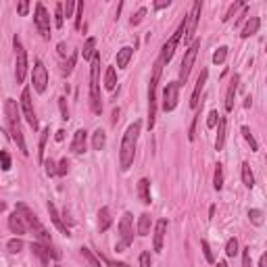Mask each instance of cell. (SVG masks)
<instances>
[{
  "label": "cell",
  "mask_w": 267,
  "mask_h": 267,
  "mask_svg": "<svg viewBox=\"0 0 267 267\" xmlns=\"http://www.w3.org/2000/svg\"><path fill=\"white\" fill-rule=\"evenodd\" d=\"M119 113H121V111H119V109H115V111H113V123H117V119H119Z\"/></svg>",
  "instance_id": "6125c7cd"
},
{
  "label": "cell",
  "mask_w": 267,
  "mask_h": 267,
  "mask_svg": "<svg viewBox=\"0 0 267 267\" xmlns=\"http://www.w3.org/2000/svg\"><path fill=\"white\" fill-rule=\"evenodd\" d=\"M21 109H23V115L27 119V123L33 128V132L38 130V117H36V111H33V104H32V94L30 90H23V94H21Z\"/></svg>",
  "instance_id": "5bb4252c"
},
{
  "label": "cell",
  "mask_w": 267,
  "mask_h": 267,
  "mask_svg": "<svg viewBox=\"0 0 267 267\" xmlns=\"http://www.w3.org/2000/svg\"><path fill=\"white\" fill-rule=\"evenodd\" d=\"M200 247H202V252H205V259L209 263H215V257H213V250H211L209 242L207 240H200Z\"/></svg>",
  "instance_id": "b9f144b4"
},
{
  "label": "cell",
  "mask_w": 267,
  "mask_h": 267,
  "mask_svg": "<svg viewBox=\"0 0 267 267\" xmlns=\"http://www.w3.org/2000/svg\"><path fill=\"white\" fill-rule=\"evenodd\" d=\"M48 134H50V128H44L42 134H40V146H38V161H40V163H44V150H46Z\"/></svg>",
  "instance_id": "f1b7e54d"
},
{
  "label": "cell",
  "mask_w": 267,
  "mask_h": 267,
  "mask_svg": "<svg viewBox=\"0 0 267 267\" xmlns=\"http://www.w3.org/2000/svg\"><path fill=\"white\" fill-rule=\"evenodd\" d=\"M178 100H180V83L178 82H169L163 90V111H173L178 107Z\"/></svg>",
  "instance_id": "4fadbf2b"
},
{
  "label": "cell",
  "mask_w": 267,
  "mask_h": 267,
  "mask_svg": "<svg viewBox=\"0 0 267 267\" xmlns=\"http://www.w3.org/2000/svg\"><path fill=\"white\" fill-rule=\"evenodd\" d=\"M4 115H6V121H9V130H11V138L17 142L19 150L27 154L30 150H27L25 146V140H23V132H21V119H19V107L17 102L13 100V98H6L4 102Z\"/></svg>",
  "instance_id": "7a4b0ae2"
},
{
  "label": "cell",
  "mask_w": 267,
  "mask_h": 267,
  "mask_svg": "<svg viewBox=\"0 0 267 267\" xmlns=\"http://www.w3.org/2000/svg\"><path fill=\"white\" fill-rule=\"evenodd\" d=\"M238 82H240V77L234 75L228 86V92H226V111L232 113L234 111V98H236V92H238Z\"/></svg>",
  "instance_id": "ac0fdd59"
},
{
  "label": "cell",
  "mask_w": 267,
  "mask_h": 267,
  "mask_svg": "<svg viewBox=\"0 0 267 267\" xmlns=\"http://www.w3.org/2000/svg\"><path fill=\"white\" fill-rule=\"evenodd\" d=\"M9 228H11L13 234L23 236L25 232H27V223L23 221V217H21V215L17 213V211H15V213H11V215H9Z\"/></svg>",
  "instance_id": "2e32d148"
},
{
  "label": "cell",
  "mask_w": 267,
  "mask_h": 267,
  "mask_svg": "<svg viewBox=\"0 0 267 267\" xmlns=\"http://www.w3.org/2000/svg\"><path fill=\"white\" fill-rule=\"evenodd\" d=\"M226 59H228V46H219L213 52V63H215V65H223Z\"/></svg>",
  "instance_id": "d6a6232c"
},
{
  "label": "cell",
  "mask_w": 267,
  "mask_h": 267,
  "mask_svg": "<svg viewBox=\"0 0 267 267\" xmlns=\"http://www.w3.org/2000/svg\"><path fill=\"white\" fill-rule=\"evenodd\" d=\"M75 61H77V52H73L71 57H69V61L65 63V67H63V75H69L73 71V67H75Z\"/></svg>",
  "instance_id": "60d3db41"
},
{
  "label": "cell",
  "mask_w": 267,
  "mask_h": 267,
  "mask_svg": "<svg viewBox=\"0 0 267 267\" xmlns=\"http://www.w3.org/2000/svg\"><path fill=\"white\" fill-rule=\"evenodd\" d=\"M226 255L228 257H236L238 255V240L236 238H230L228 244H226Z\"/></svg>",
  "instance_id": "74e56055"
},
{
  "label": "cell",
  "mask_w": 267,
  "mask_h": 267,
  "mask_svg": "<svg viewBox=\"0 0 267 267\" xmlns=\"http://www.w3.org/2000/svg\"><path fill=\"white\" fill-rule=\"evenodd\" d=\"M94 46H96V38H88L86 40V44H83V50H82V54H83V59H90L92 61V57H94Z\"/></svg>",
  "instance_id": "1f68e13d"
},
{
  "label": "cell",
  "mask_w": 267,
  "mask_h": 267,
  "mask_svg": "<svg viewBox=\"0 0 267 267\" xmlns=\"http://www.w3.org/2000/svg\"><path fill=\"white\" fill-rule=\"evenodd\" d=\"M199 48H200V40H194L190 46H188V50L184 54V59H182V69H180V88L186 83L188 80V75H190V69L194 65V61H196V54H199Z\"/></svg>",
  "instance_id": "ba28073f"
},
{
  "label": "cell",
  "mask_w": 267,
  "mask_h": 267,
  "mask_svg": "<svg viewBox=\"0 0 267 267\" xmlns=\"http://www.w3.org/2000/svg\"><path fill=\"white\" fill-rule=\"evenodd\" d=\"M32 250H33V255L40 259L42 265H48V261H50V255H48V244H44V242H33V244H32Z\"/></svg>",
  "instance_id": "44dd1931"
},
{
  "label": "cell",
  "mask_w": 267,
  "mask_h": 267,
  "mask_svg": "<svg viewBox=\"0 0 267 267\" xmlns=\"http://www.w3.org/2000/svg\"><path fill=\"white\" fill-rule=\"evenodd\" d=\"M242 267H252V261H250V247H247L242 250Z\"/></svg>",
  "instance_id": "816d5d0a"
},
{
  "label": "cell",
  "mask_w": 267,
  "mask_h": 267,
  "mask_svg": "<svg viewBox=\"0 0 267 267\" xmlns=\"http://www.w3.org/2000/svg\"><path fill=\"white\" fill-rule=\"evenodd\" d=\"M13 46H15V77H17V83H21L25 80V73H27V52L23 44H21V38L15 36L13 38Z\"/></svg>",
  "instance_id": "9c48e42d"
},
{
  "label": "cell",
  "mask_w": 267,
  "mask_h": 267,
  "mask_svg": "<svg viewBox=\"0 0 267 267\" xmlns=\"http://www.w3.org/2000/svg\"><path fill=\"white\" fill-rule=\"evenodd\" d=\"M144 15H146V9H138V13H136V15H134V17L130 19V23H132V25H138V23H142Z\"/></svg>",
  "instance_id": "f907efd6"
},
{
  "label": "cell",
  "mask_w": 267,
  "mask_h": 267,
  "mask_svg": "<svg viewBox=\"0 0 267 267\" xmlns=\"http://www.w3.org/2000/svg\"><path fill=\"white\" fill-rule=\"evenodd\" d=\"M138 199L142 200L144 205H149L150 202V182L146 178H142L138 182Z\"/></svg>",
  "instance_id": "d4e9b609"
},
{
  "label": "cell",
  "mask_w": 267,
  "mask_h": 267,
  "mask_svg": "<svg viewBox=\"0 0 267 267\" xmlns=\"http://www.w3.org/2000/svg\"><path fill=\"white\" fill-rule=\"evenodd\" d=\"M67 171H69V161H67V157H65V159L59 161V165H57V175H65Z\"/></svg>",
  "instance_id": "7dc6e473"
},
{
  "label": "cell",
  "mask_w": 267,
  "mask_h": 267,
  "mask_svg": "<svg viewBox=\"0 0 267 267\" xmlns=\"http://www.w3.org/2000/svg\"><path fill=\"white\" fill-rule=\"evenodd\" d=\"M265 263H267V257L261 255V259H259V267H265Z\"/></svg>",
  "instance_id": "94428289"
},
{
  "label": "cell",
  "mask_w": 267,
  "mask_h": 267,
  "mask_svg": "<svg viewBox=\"0 0 267 267\" xmlns=\"http://www.w3.org/2000/svg\"><path fill=\"white\" fill-rule=\"evenodd\" d=\"M132 54H134V48H130V46H123L121 50H117V67H119V69H125V67H128Z\"/></svg>",
  "instance_id": "484cf974"
},
{
  "label": "cell",
  "mask_w": 267,
  "mask_h": 267,
  "mask_svg": "<svg viewBox=\"0 0 267 267\" xmlns=\"http://www.w3.org/2000/svg\"><path fill=\"white\" fill-rule=\"evenodd\" d=\"M240 6H244V2H234V4H232L230 9H228V13H226V15L221 17V21H230V17L234 15V13H236V9H240Z\"/></svg>",
  "instance_id": "681fc988"
},
{
  "label": "cell",
  "mask_w": 267,
  "mask_h": 267,
  "mask_svg": "<svg viewBox=\"0 0 267 267\" xmlns=\"http://www.w3.org/2000/svg\"><path fill=\"white\" fill-rule=\"evenodd\" d=\"M115 86H117V73L113 67H107V71H104V88L115 90Z\"/></svg>",
  "instance_id": "83f0119b"
},
{
  "label": "cell",
  "mask_w": 267,
  "mask_h": 267,
  "mask_svg": "<svg viewBox=\"0 0 267 267\" xmlns=\"http://www.w3.org/2000/svg\"><path fill=\"white\" fill-rule=\"evenodd\" d=\"M140 128L142 123L140 121H134L128 130L123 134V140H121V150H119V165L121 169H130V165L134 163V157H136V144H138V136H140Z\"/></svg>",
  "instance_id": "6da1fadb"
},
{
  "label": "cell",
  "mask_w": 267,
  "mask_h": 267,
  "mask_svg": "<svg viewBox=\"0 0 267 267\" xmlns=\"http://www.w3.org/2000/svg\"><path fill=\"white\" fill-rule=\"evenodd\" d=\"M6 249H9V252H19L23 249V242H21L19 238H13V240H9V244H6Z\"/></svg>",
  "instance_id": "7bdbcfd3"
},
{
  "label": "cell",
  "mask_w": 267,
  "mask_h": 267,
  "mask_svg": "<svg viewBox=\"0 0 267 267\" xmlns=\"http://www.w3.org/2000/svg\"><path fill=\"white\" fill-rule=\"evenodd\" d=\"M111 223H113V217H111V211L109 207H102L98 211V230L100 232H107L111 228Z\"/></svg>",
  "instance_id": "603a6c76"
},
{
  "label": "cell",
  "mask_w": 267,
  "mask_h": 267,
  "mask_svg": "<svg viewBox=\"0 0 267 267\" xmlns=\"http://www.w3.org/2000/svg\"><path fill=\"white\" fill-rule=\"evenodd\" d=\"M217 267H228V263L226 261H219V263H217Z\"/></svg>",
  "instance_id": "e7e4bbea"
},
{
  "label": "cell",
  "mask_w": 267,
  "mask_h": 267,
  "mask_svg": "<svg viewBox=\"0 0 267 267\" xmlns=\"http://www.w3.org/2000/svg\"><path fill=\"white\" fill-rule=\"evenodd\" d=\"M226 136H228V119L221 117L219 123H217V140H215V149L221 150L223 144H226Z\"/></svg>",
  "instance_id": "ffe728a7"
},
{
  "label": "cell",
  "mask_w": 267,
  "mask_h": 267,
  "mask_svg": "<svg viewBox=\"0 0 267 267\" xmlns=\"http://www.w3.org/2000/svg\"><path fill=\"white\" fill-rule=\"evenodd\" d=\"M75 2H73V0H67V2L65 4H63V15H65V17H71L73 15V11H75Z\"/></svg>",
  "instance_id": "f6af8a7d"
},
{
  "label": "cell",
  "mask_w": 267,
  "mask_h": 267,
  "mask_svg": "<svg viewBox=\"0 0 267 267\" xmlns=\"http://www.w3.org/2000/svg\"><path fill=\"white\" fill-rule=\"evenodd\" d=\"M27 11H30V2H27V0L19 2V6H17V13H19V15H27Z\"/></svg>",
  "instance_id": "11a10c76"
},
{
  "label": "cell",
  "mask_w": 267,
  "mask_h": 267,
  "mask_svg": "<svg viewBox=\"0 0 267 267\" xmlns=\"http://www.w3.org/2000/svg\"><path fill=\"white\" fill-rule=\"evenodd\" d=\"M77 13H75V30H80L82 25V17H83V2H77Z\"/></svg>",
  "instance_id": "bcb514c9"
},
{
  "label": "cell",
  "mask_w": 267,
  "mask_h": 267,
  "mask_svg": "<svg viewBox=\"0 0 267 267\" xmlns=\"http://www.w3.org/2000/svg\"><path fill=\"white\" fill-rule=\"evenodd\" d=\"M249 217L255 226H263V211L261 209H250L249 211Z\"/></svg>",
  "instance_id": "d590c367"
},
{
  "label": "cell",
  "mask_w": 267,
  "mask_h": 267,
  "mask_svg": "<svg viewBox=\"0 0 267 267\" xmlns=\"http://www.w3.org/2000/svg\"><path fill=\"white\" fill-rule=\"evenodd\" d=\"M165 232H167V219H159L157 226H154V250L161 252L163 250V238H165Z\"/></svg>",
  "instance_id": "e0dca14e"
},
{
  "label": "cell",
  "mask_w": 267,
  "mask_h": 267,
  "mask_svg": "<svg viewBox=\"0 0 267 267\" xmlns=\"http://www.w3.org/2000/svg\"><path fill=\"white\" fill-rule=\"evenodd\" d=\"M86 140H88V134H86V130H77V132L73 134L71 152H75V154H82L83 150H86Z\"/></svg>",
  "instance_id": "d6986e66"
},
{
  "label": "cell",
  "mask_w": 267,
  "mask_h": 267,
  "mask_svg": "<svg viewBox=\"0 0 267 267\" xmlns=\"http://www.w3.org/2000/svg\"><path fill=\"white\" fill-rule=\"evenodd\" d=\"M104 144H107V134H104L102 130H96L94 136H92V146H94V150H102Z\"/></svg>",
  "instance_id": "f546056e"
},
{
  "label": "cell",
  "mask_w": 267,
  "mask_h": 267,
  "mask_svg": "<svg viewBox=\"0 0 267 267\" xmlns=\"http://www.w3.org/2000/svg\"><path fill=\"white\" fill-rule=\"evenodd\" d=\"M82 255L88 259V263L92 265V267H100V261H98V259L94 257V252L90 250V249H82Z\"/></svg>",
  "instance_id": "f35d334b"
},
{
  "label": "cell",
  "mask_w": 267,
  "mask_h": 267,
  "mask_svg": "<svg viewBox=\"0 0 267 267\" xmlns=\"http://www.w3.org/2000/svg\"><path fill=\"white\" fill-rule=\"evenodd\" d=\"M59 54H61V57H65V54H67V50H65V44H63V42L59 44Z\"/></svg>",
  "instance_id": "91938a15"
},
{
  "label": "cell",
  "mask_w": 267,
  "mask_h": 267,
  "mask_svg": "<svg viewBox=\"0 0 267 267\" xmlns=\"http://www.w3.org/2000/svg\"><path fill=\"white\" fill-rule=\"evenodd\" d=\"M242 136H244V140L250 144V150H259V142L255 140V136L250 134V128H247V125H242Z\"/></svg>",
  "instance_id": "e575fe53"
},
{
  "label": "cell",
  "mask_w": 267,
  "mask_h": 267,
  "mask_svg": "<svg viewBox=\"0 0 267 267\" xmlns=\"http://www.w3.org/2000/svg\"><path fill=\"white\" fill-rule=\"evenodd\" d=\"M98 73H100V54L94 52L92 63H90V104L96 115L102 113V96H100V82H98Z\"/></svg>",
  "instance_id": "3957f363"
},
{
  "label": "cell",
  "mask_w": 267,
  "mask_h": 267,
  "mask_svg": "<svg viewBox=\"0 0 267 267\" xmlns=\"http://www.w3.org/2000/svg\"><path fill=\"white\" fill-rule=\"evenodd\" d=\"M259 27H261V19L259 17H250L249 21H247V25L242 27V33L240 36L247 40V38H250V36H255V33L259 32Z\"/></svg>",
  "instance_id": "7402d4cb"
},
{
  "label": "cell",
  "mask_w": 267,
  "mask_h": 267,
  "mask_svg": "<svg viewBox=\"0 0 267 267\" xmlns=\"http://www.w3.org/2000/svg\"><path fill=\"white\" fill-rule=\"evenodd\" d=\"M169 4H171V0H161V2H154V9H165Z\"/></svg>",
  "instance_id": "9f6ffc18"
},
{
  "label": "cell",
  "mask_w": 267,
  "mask_h": 267,
  "mask_svg": "<svg viewBox=\"0 0 267 267\" xmlns=\"http://www.w3.org/2000/svg\"><path fill=\"white\" fill-rule=\"evenodd\" d=\"M200 9H202V2H200V0H196V2L192 4L190 13H188V17H184V19H186L184 42H190V40L194 38V33H196V25H199V17H200Z\"/></svg>",
  "instance_id": "7c38bea8"
},
{
  "label": "cell",
  "mask_w": 267,
  "mask_h": 267,
  "mask_svg": "<svg viewBox=\"0 0 267 267\" xmlns=\"http://www.w3.org/2000/svg\"><path fill=\"white\" fill-rule=\"evenodd\" d=\"M250 104H252V98H250V96H247V100H244V107H247V109H249V107H250Z\"/></svg>",
  "instance_id": "be15d7a7"
},
{
  "label": "cell",
  "mask_w": 267,
  "mask_h": 267,
  "mask_svg": "<svg viewBox=\"0 0 267 267\" xmlns=\"http://www.w3.org/2000/svg\"><path fill=\"white\" fill-rule=\"evenodd\" d=\"M213 186H215V190H221L223 188V167L219 163H217L215 173H213Z\"/></svg>",
  "instance_id": "836d02e7"
},
{
  "label": "cell",
  "mask_w": 267,
  "mask_h": 267,
  "mask_svg": "<svg viewBox=\"0 0 267 267\" xmlns=\"http://www.w3.org/2000/svg\"><path fill=\"white\" fill-rule=\"evenodd\" d=\"M132 242H134V219H132V213L125 211L121 215V221H119V240L115 244V250L123 252Z\"/></svg>",
  "instance_id": "8992f818"
},
{
  "label": "cell",
  "mask_w": 267,
  "mask_h": 267,
  "mask_svg": "<svg viewBox=\"0 0 267 267\" xmlns=\"http://www.w3.org/2000/svg\"><path fill=\"white\" fill-rule=\"evenodd\" d=\"M33 23H36L38 32L42 33V38H44V40L50 38V15H48L46 6L42 4V2L36 4V15H33Z\"/></svg>",
  "instance_id": "30bf717a"
},
{
  "label": "cell",
  "mask_w": 267,
  "mask_h": 267,
  "mask_svg": "<svg viewBox=\"0 0 267 267\" xmlns=\"http://www.w3.org/2000/svg\"><path fill=\"white\" fill-rule=\"evenodd\" d=\"M242 182H244V186H247V188L255 186V175H252L249 163H242Z\"/></svg>",
  "instance_id": "4dcf8cb0"
},
{
  "label": "cell",
  "mask_w": 267,
  "mask_h": 267,
  "mask_svg": "<svg viewBox=\"0 0 267 267\" xmlns=\"http://www.w3.org/2000/svg\"><path fill=\"white\" fill-rule=\"evenodd\" d=\"M138 234L140 236H149L150 234V215L149 213H142L138 219Z\"/></svg>",
  "instance_id": "4316f807"
},
{
  "label": "cell",
  "mask_w": 267,
  "mask_h": 267,
  "mask_svg": "<svg viewBox=\"0 0 267 267\" xmlns=\"http://www.w3.org/2000/svg\"><path fill=\"white\" fill-rule=\"evenodd\" d=\"M54 267H61V265H54Z\"/></svg>",
  "instance_id": "003e7915"
},
{
  "label": "cell",
  "mask_w": 267,
  "mask_h": 267,
  "mask_svg": "<svg viewBox=\"0 0 267 267\" xmlns=\"http://www.w3.org/2000/svg\"><path fill=\"white\" fill-rule=\"evenodd\" d=\"M32 86L33 90H36L38 94H42L48 86V71L44 67V63H42L40 59L33 63V71H32Z\"/></svg>",
  "instance_id": "8fae6325"
},
{
  "label": "cell",
  "mask_w": 267,
  "mask_h": 267,
  "mask_svg": "<svg viewBox=\"0 0 267 267\" xmlns=\"http://www.w3.org/2000/svg\"><path fill=\"white\" fill-rule=\"evenodd\" d=\"M184 33H186V19L182 21V23L178 25V30L173 32V36L169 38L163 44V50H161V57L157 59L161 65H165V63H169L171 61V57H173V52H175V48H178V44L182 42V38H184Z\"/></svg>",
  "instance_id": "52a82bcc"
},
{
  "label": "cell",
  "mask_w": 267,
  "mask_h": 267,
  "mask_svg": "<svg viewBox=\"0 0 267 267\" xmlns=\"http://www.w3.org/2000/svg\"><path fill=\"white\" fill-rule=\"evenodd\" d=\"M207 77H209V71H207V69H202L200 75H199V80H196L192 98H190V109H196V107H199V102H200V92H202V88H205V83H207Z\"/></svg>",
  "instance_id": "9a60e30c"
},
{
  "label": "cell",
  "mask_w": 267,
  "mask_h": 267,
  "mask_svg": "<svg viewBox=\"0 0 267 267\" xmlns=\"http://www.w3.org/2000/svg\"><path fill=\"white\" fill-rule=\"evenodd\" d=\"M59 107H61V115H63V119H69V109H67V100L65 98H59Z\"/></svg>",
  "instance_id": "db71d44e"
},
{
  "label": "cell",
  "mask_w": 267,
  "mask_h": 267,
  "mask_svg": "<svg viewBox=\"0 0 267 267\" xmlns=\"http://www.w3.org/2000/svg\"><path fill=\"white\" fill-rule=\"evenodd\" d=\"M44 167H46V173L48 175H57V163L52 159H46L44 161Z\"/></svg>",
  "instance_id": "c3c4849f"
},
{
  "label": "cell",
  "mask_w": 267,
  "mask_h": 267,
  "mask_svg": "<svg viewBox=\"0 0 267 267\" xmlns=\"http://www.w3.org/2000/svg\"><path fill=\"white\" fill-rule=\"evenodd\" d=\"M63 138H65V132H63V130H59L57 134H54V140H57V142H61Z\"/></svg>",
  "instance_id": "6f0895ef"
},
{
  "label": "cell",
  "mask_w": 267,
  "mask_h": 267,
  "mask_svg": "<svg viewBox=\"0 0 267 267\" xmlns=\"http://www.w3.org/2000/svg\"><path fill=\"white\" fill-rule=\"evenodd\" d=\"M15 211L17 213L23 217V221L27 223V230H33L36 232V236H38V242H44V244H50V234L46 232V228L40 223V219H38V215L33 213V211L27 207V205H23V202H19V205L15 207Z\"/></svg>",
  "instance_id": "277c9868"
},
{
  "label": "cell",
  "mask_w": 267,
  "mask_h": 267,
  "mask_svg": "<svg viewBox=\"0 0 267 267\" xmlns=\"http://www.w3.org/2000/svg\"><path fill=\"white\" fill-rule=\"evenodd\" d=\"M219 119H221V115L217 113V111H211V113H209V119H207V128H215V125L219 123Z\"/></svg>",
  "instance_id": "ee69618b"
},
{
  "label": "cell",
  "mask_w": 267,
  "mask_h": 267,
  "mask_svg": "<svg viewBox=\"0 0 267 267\" xmlns=\"http://www.w3.org/2000/svg\"><path fill=\"white\" fill-rule=\"evenodd\" d=\"M111 267H130L128 263H123V261H113V263H109Z\"/></svg>",
  "instance_id": "680465c9"
},
{
  "label": "cell",
  "mask_w": 267,
  "mask_h": 267,
  "mask_svg": "<svg viewBox=\"0 0 267 267\" xmlns=\"http://www.w3.org/2000/svg\"><path fill=\"white\" fill-rule=\"evenodd\" d=\"M63 21H65V15H63V4L59 2L57 6H54V25H57L59 30L63 27Z\"/></svg>",
  "instance_id": "8d00e7d4"
},
{
  "label": "cell",
  "mask_w": 267,
  "mask_h": 267,
  "mask_svg": "<svg viewBox=\"0 0 267 267\" xmlns=\"http://www.w3.org/2000/svg\"><path fill=\"white\" fill-rule=\"evenodd\" d=\"M161 71H163V65L157 61L150 77V86H149V130L154 128V119H157V83L161 80Z\"/></svg>",
  "instance_id": "5b68a950"
},
{
  "label": "cell",
  "mask_w": 267,
  "mask_h": 267,
  "mask_svg": "<svg viewBox=\"0 0 267 267\" xmlns=\"http://www.w3.org/2000/svg\"><path fill=\"white\" fill-rule=\"evenodd\" d=\"M150 252L149 250H144L142 255H140V267H150Z\"/></svg>",
  "instance_id": "f5cc1de1"
},
{
  "label": "cell",
  "mask_w": 267,
  "mask_h": 267,
  "mask_svg": "<svg viewBox=\"0 0 267 267\" xmlns=\"http://www.w3.org/2000/svg\"><path fill=\"white\" fill-rule=\"evenodd\" d=\"M48 213H50V219H52V223L59 228V232L61 234H65V236H71V232H69V228L65 226V223L61 221V217H59V213H57V209H54V205L52 202H48Z\"/></svg>",
  "instance_id": "cb8c5ba5"
},
{
  "label": "cell",
  "mask_w": 267,
  "mask_h": 267,
  "mask_svg": "<svg viewBox=\"0 0 267 267\" xmlns=\"http://www.w3.org/2000/svg\"><path fill=\"white\" fill-rule=\"evenodd\" d=\"M4 209H6V205H4V202H0V213H2Z\"/></svg>",
  "instance_id": "03108f58"
},
{
  "label": "cell",
  "mask_w": 267,
  "mask_h": 267,
  "mask_svg": "<svg viewBox=\"0 0 267 267\" xmlns=\"http://www.w3.org/2000/svg\"><path fill=\"white\" fill-rule=\"evenodd\" d=\"M0 167H2V171H9L11 169V157L6 150H0Z\"/></svg>",
  "instance_id": "ab89813d"
}]
</instances>
